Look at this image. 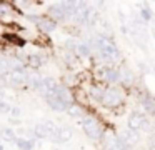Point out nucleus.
Returning a JSON list of instances; mask_svg holds the SVG:
<instances>
[{
	"label": "nucleus",
	"mask_w": 155,
	"mask_h": 150,
	"mask_svg": "<svg viewBox=\"0 0 155 150\" xmlns=\"http://www.w3.org/2000/svg\"><path fill=\"white\" fill-rule=\"evenodd\" d=\"M45 98H47V103L50 105V108L57 110V112H65V110H68L72 107L70 93L60 85L55 87L54 92H52L48 97H45Z\"/></svg>",
	"instance_id": "obj_1"
},
{
	"label": "nucleus",
	"mask_w": 155,
	"mask_h": 150,
	"mask_svg": "<svg viewBox=\"0 0 155 150\" xmlns=\"http://www.w3.org/2000/svg\"><path fill=\"white\" fill-rule=\"evenodd\" d=\"M94 47L97 48L98 55L105 62H114L118 58V50L110 40H107L105 37H95L94 38Z\"/></svg>",
	"instance_id": "obj_2"
},
{
	"label": "nucleus",
	"mask_w": 155,
	"mask_h": 150,
	"mask_svg": "<svg viewBox=\"0 0 155 150\" xmlns=\"http://www.w3.org/2000/svg\"><path fill=\"white\" fill-rule=\"evenodd\" d=\"M82 127H84L85 133H87L90 138L100 140L102 137H104V130H102V127L98 125L92 117H84V118H82Z\"/></svg>",
	"instance_id": "obj_3"
},
{
	"label": "nucleus",
	"mask_w": 155,
	"mask_h": 150,
	"mask_svg": "<svg viewBox=\"0 0 155 150\" xmlns=\"http://www.w3.org/2000/svg\"><path fill=\"white\" fill-rule=\"evenodd\" d=\"M122 100H124V97H122V93L118 92V90H104V93H102V100L100 102L104 103L105 107H117L122 103Z\"/></svg>",
	"instance_id": "obj_4"
},
{
	"label": "nucleus",
	"mask_w": 155,
	"mask_h": 150,
	"mask_svg": "<svg viewBox=\"0 0 155 150\" xmlns=\"http://www.w3.org/2000/svg\"><path fill=\"white\" fill-rule=\"evenodd\" d=\"M105 150H132V148L120 135H114V137H110V138L107 140Z\"/></svg>",
	"instance_id": "obj_5"
},
{
	"label": "nucleus",
	"mask_w": 155,
	"mask_h": 150,
	"mask_svg": "<svg viewBox=\"0 0 155 150\" xmlns=\"http://www.w3.org/2000/svg\"><path fill=\"white\" fill-rule=\"evenodd\" d=\"M127 125H128V128H130L132 132H137V130L142 128V127H147V122H145V117L142 115L140 112H134L130 117H128Z\"/></svg>",
	"instance_id": "obj_6"
},
{
	"label": "nucleus",
	"mask_w": 155,
	"mask_h": 150,
	"mask_svg": "<svg viewBox=\"0 0 155 150\" xmlns=\"http://www.w3.org/2000/svg\"><path fill=\"white\" fill-rule=\"evenodd\" d=\"M5 77H7V80H8L10 83H14V85H22V83L27 80V73H25L24 70L20 68V67H17V68H12Z\"/></svg>",
	"instance_id": "obj_7"
},
{
	"label": "nucleus",
	"mask_w": 155,
	"mask_h": 150,
	"mask_svg": "<svg viewBox=\"0 0 155 150\" xmlns=\"http://www.w3.org/2000/svg\"><path fill=\"white\" fill-rule=\"evenodd\" d=\"M72 137V128L67 125L57 127V142H65Z\"/></svg>",
	"instance_id": "obj_8"
},
{
	"label": "nucleus",
	"mask_w": 155,
	"mask_h": 150,
	"mask_svg": "<svg viewBox=\"0 0 155 150\" xmlns=\"http://www.w3.org/2000/svg\"><path fill=\"white\" fill-rule=\"evenodd\" d=\"M30 20H34V22H37L38 25H40L42 28L45 30V32H52V30H55V23H54V22H48V20H45V18H40V17H30Z\"/></svg>",
	"instance_id": "obj_9"
},
{
	"label": "nucleus",
	"mask_w": 155,
	"mask_h": 150,
	"mask_svg": "<svg viewBox=\"0 0 155 150\" xmlns=\"http://www.w3.org/2000/svg\"><path fill=\"white\" fill-rule=\"evenodd\" d=\"M105 78L108 82L115 83V82H120V72L115 68H105Z\"/></svg>",
	"instance_id": "obj_10"
},
{
	"label": "nucleus",
	"mask_w": 155,
	"mask_h": 150,
	"mask_svg": "<svg viewBox=\"0 0 155 150\" xmlns=\"http://www.w3.org/2000/svg\"><path fill=\"white\" fill-rule=\"evenodd\" d=\"M17 147L20 150H32L34 148V140H27V138H17L15 140Z\"/></svg>",
	"instance_id": "obj_11"
},
{
	"label": "nucleus",
	"mask_w": 155,
	"mask_h": 150,
	"mask_svg": "<svg viewBox=\"0 0 155 150\" xmlns=\"http://www.w3.org/2000/svg\"><path fill=\"white\" fill-rule=\"evenodd\" d=\"M10 70H12L10 63H8L5 58H0V77H5Z\"/></svg>",
	"instance_id": "obj_12"
},
{
	"label": "nucleus",
	"mask_w": 155,
	"mask_h": 150,
	"mask_svg": "<svg viewBox=\"0 0 155 150\" xmlns=\"http://www.w3.org/2000/svg\"><path fill=\"white\" fill-rule=\"evenodd\" d=\"M90 50H92V47L87 45V43H77V50H75V52H78L80 55L87 57V55H90Z\"/></svg>",
	"instance_id": "obj_13"
},
{
	"label": "nucleus",
	"mask_w": 155,
	"mask_h": 150,
	"mask_svg": "<svg viewBox=\"0 0 155 150\" xmlns=\"http://www.w3.org/2000/svg\"><path fill=\"white\" fill-rule=\"evenodd\" d=\"M2 137H4L5 140H10V142H15V140H17V137H15L14 130H10V128L2 130Z\"/></svg>",
	"instance_id": "obj_14"
},
{
	"label": "nucleus",
	"mask_w": 155,
	"mask_h": 150,
	"mask_svg": "<svg viewBox=\"0 0 155 150\" xmlns=\"http://www.w3.org/2000/svg\"><path fill=\"white\" fill-rule=\"evenodd\" d=\"M42 62H44V60H42L38 55H32V57H30V63H32L34 67H40Z\"/></svg>",
	"instance_id": "obj_15"
},
{
	"label": "nucleus",
	"mask_w": 155,
	"mask_h": 150,
	"mask_svg": "<svg viewBox=\"0 0 155 150\" xmlns=\"http://www.w3.org/2000/svg\"><path fill=\"white\" fill-rule=\"evenodd\" d=\"M0 112L2 113H10L12 112V107L5 102H0Z\"/></svg>",
	"instance_id": "obj_16"
},
{
	"label": "nucleus",
	"mask_w": 155,
	"mask_h": 150,
	"mask_svg": "<svg viewBox=\"0 0 155 150\" xmlns=\"http://www.w3.org/2000/svg\"><path fill=\"white\" fill-rule=\"evenodd\" d=\"M102 93H104V90H98V88H94V90H92V97H94L95 100H98V102L102 100Z\"/></svg>",
	"instance_id": "obj_17"
},
{
	"label": "nucleus",
	"mask_w": 155,
	"mask_h": 150,
	"mask_svg": "<svg viewBox=\"0 0 155 150\" xmlns=\"http://www.w3.org/2000/svg\"><path fill=\"white\" fill-rule=\"evenodd\" d=\"M68 112H70L72 115H77V117H82V118H84V113H82V110H80V108H75V107H70V108H68Z\"/></svg>",
	"instance_id": "obj_18"
},
{
	"label": "nucleus",
	"mask_w": 155,
	"mask_h": 150,
	"mask_svg": "<svg viewBox=\"0 0 155 150\" xmlns=\"http://www.w3.org/2000/svg\"><path fill=\"white\" fill-rule=\"evenodd\" d=\"M140 15L143 17L145 20H150V12H148L147 8H143V10H142V12H140Z\"/></svg>",
	"instance_id": "obj_19"
},
{
	"label": "nucleus",
	"mask_w": 155,
	"mask_h": 150,
	"mask_svg": "<svg viewBox=\"0 0 155 150\" xmlns=\"http://www.w3.org/2000/svg\"><path fill=\"white\" fill-rule=\"evenodd\" d=\"M4 98H5V93L0 90V102H4Z\"/></svg>",
	"instance_id": "obj_20"
},
{
	"label": "nucleus",
	"mask_w": 155,
	"mask_h": 150,
	"mask_svg": "<svg viewBox=\"0 0 155 150\" xmlns=\"http://www.w3.org/2000/svg\"><path fill=\"white\" fill-rule=\"evenodd\" d=\"M0 150H4V148H2V147H0Z\"/></svg>",
	"instance_id": "obj_21"
}]
</instances>
